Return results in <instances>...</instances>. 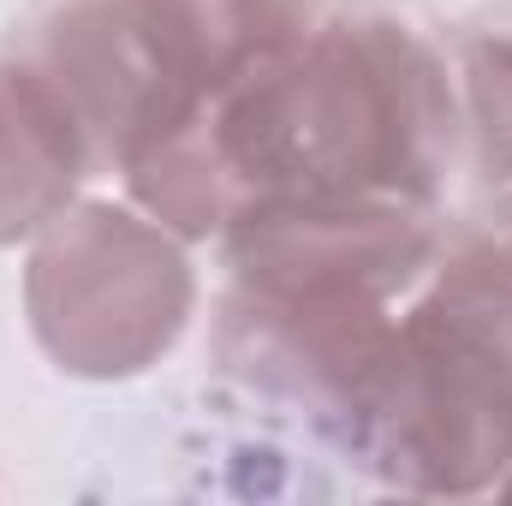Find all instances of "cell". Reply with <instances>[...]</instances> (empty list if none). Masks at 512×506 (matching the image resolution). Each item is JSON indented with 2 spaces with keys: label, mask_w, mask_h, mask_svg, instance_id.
<instances>
[{
  "label": "cell",
  "mask_w": 512,
  "mask_h": 506,
  "mask_svg": "<svg viewBox=\"0 0 512 506\" xmlns=\"http://www.w3.org/2000/svg\"><path fill=\"white\" fill-rule=\"evenodd\" d=\"M197 131L233 191V215L262 197H399L441 209L465 161L447 48L382 0L328 6L286 54L215 90L197 108Z\"/></svg>",
  "instance_id": "cell-1"
},
{
  "label": "cell",
  "mask_w": 512,
  "mask_h": 506,
  "mask_svg": "<svg viewBox=\"0 0 512 506\" xmlns=\"http://www.w3.org/2000/svg\"><path fill=\"white\" fill-rule=\"evenodd\" d=\"M471 221H477L483 233H495L501 245H512V185H507V191H495V203H489L483 215H471Z\"/></svg>",
  "instance_id": "cell-9"
},
{
  "label": "cell",
  "mask_w": 512,
  "mask_h": 506,
  "mask_svg": "<svg viewBox=\"0 0 512 506\" xmlns=\"http://www.w3.org/2000/svg\"><path fill=\"white\" fill-rule=\"evenodd\" d=\"M453 96H459V143L465 167L489 185H512V0L465 12L447 36Z\"/></svg>",
  "instance_id": "cell-8"
},
{
  "label": "cell",
  "mask_w": 512,
  "mask_h": 506,
  "mask_svg": "<svg viewBox=\"0 0 512 506\" xmlns=\"http://www.w3.org/2000/svg\"><path fill=\"white\" fill-rule=\"evenodd\" d=\"M167 42L179 48L185 72L203 96L239 84L245 72L286 54L298 36H310L334 0H149Z\"/></svg>",
  "instance_id": "cell-7"
},
{
  "label": "cell",
  "mask_w": 512,
  "mask_h": 506,
  "mask_svg": "<svg viewBox=\"0 0 512 506\" xmlns=\"http://www.w3.org/2000/svg\"><path fill=\"white\" fill-rule=\"evenodd\" d=\"M399 304L340 280H227L215 364L274 411H298L346 447Z\"/></svg>",
  "instance_id": "cell-5"
},
{
  "label": "cell",
  "mask_w": 512,
  "mask_h": 506,
  "mask_svg": "<svg viewBox=\"0 0 512 506\" xmlns=\"http://www.w3.org/2000/svg\"><path fill=\"white\" fill-rule=\"evenodd\" d=\"M501 495H512V471H507V477H501Z\"/></svg>",
  "instance_id": "cell-10"
},
{
  "label": "cell",
  "mask_w": 512,
  "mask_h": 506,
  "mask_svg": "<svg viewBox=\"0 0 512 506\" xmlns=\"http://www.w3.org/2000/svg\"><path fill=\"white\" fill-rule=\"evenodd\" d=\"M6 54L60 96L108 173H126L209 102L149 0H36L12 24Z\"/></svg>",
  "instance_id": "cell-4"
},
{
  "label": "cell",
  "mask_w": 512,
  "mask_h": 506,
  "mask_svg": "<svg viewBox=\"0 0 512 506\" xmlns=\"http://www.w3.org/2000/svg\"><path fill=\"white\" fill-rule=\"evenodd\" d=\"M24 316L54 370L131 381L191 328L197 268L185 239L131 197H78L24 251Z\"/></svg>",
  "instance_id": "cell-3"
},
{
  "label": "cell",
  "mask_w": 512,
  "mask_h": 506,
  "mask_svg": "<svg viewBox=\"0 0 512 506\" xmlns=\"http://www.w3.org/2000/svg\"><path fill=\"white\" fill-rule=\"evenodd\" d=\"M90 173L96 155L60 96L18 54H0V251L30 245L60 209H72Z\"/></svg>",
  "instance_id": "cell-6"
},
{
  "label": "cell",
  "mask_w": 512,
  "mask_h": 506,
  "mask_svg": "<svg viewBox=\"0 0 512 506\" xmlns=\"http://www.w3.org/2000/svg\"><path fill=\"white\" fill-rule=\"evenodd\" d=\"M346 453L405 495H489L512 471V245L477 221L399 304Z\"/></svg>",
  "instance_id": "cell-2"
}]
</instances>
